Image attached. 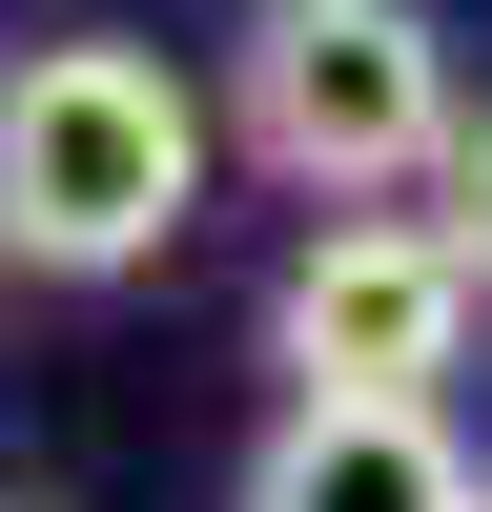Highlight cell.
<instances>
[{"label": "cell", "instance_id": "1", "mask_svg": "<svg viewBox=\"0 0 492 512\" xmlns=\"http://www.w3.org/2000/svg\"><path fill=\"white\" fill-rule=\"evenodd\" d=\"M205 226V103L164 41H21L0 62V267L41 287H123Z\"/></svg>", "mask_w": 492, "mask_h": 512}, {"label": "cell", "instance_id": "2", "mask_svg": "<svg viewBox=\"0 0 492 512\" xmlns=\"http://www.w3.org/2000/svg\"><path fill=\"white\" fill-rule=\"evenodd\" d=\"M226 123H246V164L267 185H308V205H390V185H431L451 164V41H431V0H246L226 21Z\"/></svg>", "mask_w": 492, "mask_h": 512}, {"label": "cell", "instance_id": "3", "mask_svg": "<svg viewBox=\"0 0 492 512\" xmlns=\"http://www.w3.org/2000/svg\"><path fill=\"white\" fill-rule=\"evenodd\" d=\"M472 246L451 226H390V205H328L308 267L267 287V369L287 390H451V349H472Z\"/></svg>", "mask_w": 492, "mask_h": 512}, {"label": "cell", "instance_id": "4", "mask_svg": "<svg viewBox=\"0 0 492 512\" xmlns=\"http://www.w3.org/2000/svg\"><path fill=\"white\" fill-rule=\"evenodd\" d=\"M246 512H492V472L451 451L431 390H287L246 451Z\"/></svg>", "mask_w": 492, "mask_h": 512}, {"label": "cell", "instance_id": "5", "mask_svg": "<svg viewBox=\"0 0 492 512\" xmlns=\"http://www.w3.org/2000/svg\"><path fill=\"white\" fill-rule=\"evenodd\" d=\"M431 185H451L431 226H451V246H472V267H492V123H451V164H431Z\"/></svg>", "mask_w": 492, "mask_h": 512}]
</instances>
